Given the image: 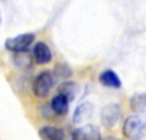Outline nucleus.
<instances>
[{
	"instance_id": "1",
	"label": "nucleus",
	"mask_w": 146,
	"mask_h": 140,
	"mask_svg": "<svg viewBox=\"0 0 146 140\" xmlns=\"http://www.w3.org/2000/svg\"><path fill=\"white\" fill-rule=\"evenodd\" d=\"M54 88V75L50 70H42L34 77L32 82V93L36 98H45L50 90Z\"/></svg>"
},
{
	"instance_id": "2",
	"label": "nucleus",
	"mask_w": 146,
	"mask_h": 140,
	"mask_svg": "<svg viewBox=\"0 0 146 140\" xmlns=\"http://www.w3.org/2000/svg\"><path fill=\"white\" fill-rule=\"evenodd\" d=\"M123 133L130 140H140L146 136V120L139 115H130L124 120Z\"/></svg>"
},
{
	"instance_id": "3",
	"label": "nucleus",
	"mask_w": 146,
	"mask_h": 140,
	"mask_svg": "<svg viewBox=\"0 0 146 140\" xmlns=\"http://www.w3.org/2000/svg\"><path fill=\"white\" fill-rule=\"evenodd\" d=\"M35 40V35L28 32V34H19L16 37H10L5 41V48L10 53H22L27 51L29 47L32 45Z\"/></svg>"
},
{
	"instance_id": "4",
	"label": "nucleus",
	"mask_w": 146,
	"mask_h": 140,
	"mask_svg": "<svg viewBox=\"0 0 146 140\" xmlns=\"http://www.w3.org/2000/svg\"><path fill=\"white\" fill-rule=\"evenodd\" d=\"M72 140H102V136L96 125L85 124L78 127L76 130H73Z\"/></svg>"
},
{
	"instance_id": "5",
	"label": "nucleus",
	"mask_w": 146,
	"mask_h": 140,
	"mask_svg": "<svg viewBox=\"0 0 146 140\" xmlns=\"http://www.w3.org/2000/svg\"><path fill=\"white\" fill-rule=\"evenodd\" d=\"M120 117H121V110L117 104H108L101 111V121L107 128H113L118 123Z\"/></svg>"
},
{
	"instance_id": "6",
	"label": "nucleus",
	"mask_w": 146,
	"mask_h": 140,
	"mask_svg": "<svg viewBox=\"0 0 146 140\" xmlns=\"http://www.w3.org/2000/svg\"><path fill=\"white\" fill-rule=\"evenodd\" d=\"M32 58L35 63L38 64H47L51 61L53 58V53L50 50V47H48L45 42H36L32 48Z\"/></svg>"
},
{
	"instance_id": "7",
	"label": "nucleus",
	"mask_w": 146,
	"mask_h": 140,
	"mask_svg": "<svg viewBox=\"0 0 146 140\" xmlns=\"http://www.w3.org/2000/svg\"><path fill=\"white\" fill-rule=\"evenodd\" d=\"M69 104H70V101L63 93H57L56 96H53V99L50 102V110L56 115H64L69 111Z\"/></svg>"
},
{
	"instance_id": "8",
	"label": "nucleus",
	"mask_w": 146,
	"mask_h": 140,
	"mask_svg": "<svg viewBox=\"0 0 146 140\" xmlns=\"http://www.w3.org/2000/svg\"><path fill=\"white\" fill-rule=\"evenodd\" d=\"M92 111H94V105L91 102H82L80 105L76 107V110L73 111L72 121L79 124V123H82L85 120H88L89 117L92 115Z\"/></svg>"
},
{
	"instance_id": "9",
	"label": "nucleus",
	"mask_w": 146,
	"mask_h": 140,
	"mask_svg": "<svg viewBox=\"0 0 146 140\" xmlns=\"http://www.w3.org/2000/svg\"><path fill=\"white\" fill-rule=\"evenodd\" d=\"M40 137L42 140H66V134L56 125H44L40 128Z\"/></svg>"
},
{
	"instance_id": "10",
	"label": "nucleus",
	"mask_w": 146,
	"mask_h": 140,
	"mask_svg": "<svg viewBox=\"0 0 146 140\" xmlns=\"http://www.w3.org/2000/svg\"><path fill=\"white\" fill-rule=\"evenodd\" d=\"M100 82L104 85V86H108V88H120L121 86V80L120 77L117 76V73L114 70H104L100 76Z\"/></svg>"
},
{
	"instance_id": "11",
	"label": "nucleus",
	"mask_w": 146,
	"mask_h": 140,
	"mask_svg": "<svg viewBox=\"0 0 146 140\" xmlns=\"http://www.w3.org/2000/svg\"><path fill=\"white\" fill-rule=\"evenodd\" d=\"M76 92H78V86L73 82H64L58 89V93H63L69 101H73V98L76 96Z\"/></svg>"
},
{
	"instance_id": "12",
	"label": "nucleus",
	"mask_w": 146,
	"mask_h": 140,
	"mask_svg": "<svg viewBox=\"0 0 146 140\" xmlns=\"http://www.w3.org/2000/svg\"><path fill=\"white\" fill-rule=\"evenodd\" d=\"M53 73H54V76H57V77H60V79H67V77H70V76L73 75V70H72V67H70L69 64L60 63V64L56 66V69H54Z\"/></svg>"
},
{
	"instance_id": "13",
	"label": "nucleus",
	"mask_w": 146,
	"mask_h": 140,
	"mask_svg": "<svg viewBox=\"0 0 146 140\" xmlns=\"http://www.w3.org/2000/svg\"><path fill=\"white\" fill-rule=\"evenodd\" d=\"M104 140V139H102ZM105 140H121V139H117V137H107Z\"/></svg>"
}]
</instances>
